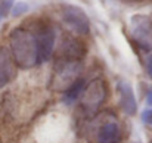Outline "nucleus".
<instances>
[{
    "mask_svg": "<svg viewBox=\"0 0 152 143\" xmlns=\"http://www.w3.org/2000/svg\"><path fill=\"white\" fill-rule=\"evenodd\" d=\"M10 47L15 62L21 68H33L40 63V50L34 28L18 27L10 31Z\"/></svg>",
    "mask_w": 152,
    "mask_h": 143,
    "instance_id": "1",
    "label": "nucleus"
},
{
    "mask_svg": "<svg viewBox=\"0 0 152 143\" xmlns=\"http://www.w3.org/2000/svg\"><path fill=\"white\" fill-rule=\"evenodd\" d=\"M83 69L81 61H72L65 58H56L50 78V87L53 90H66L78 78Z\"/></svg>",
    "mask_w": 152,
    "mask_h": 143,
    "instance_id": "2",
    "label": "nucleus"
},
{
    "mask_svg": "<svg viewBox=\"0 0 152 143\" xmlns=\"http://www.w3.org/2000/svg\"><path fill=\"white\" fill-rule=\"evenodd\" d=\"M133 40L143 50H152V19L145 15H134L130 19Z\"/></svg>",
    "mask_w": 152,
    "mask_h": 143,
    "instance_id": "3",
    "label": "nucleus"
},
{
    "mask_svg": "<svg viewBox=\"0 0 152 143\" xmlns=\"http://www.w3.org/2000/svg\"><path fill=\"white\" fill-rule=\"evenodd\" d=\"M62 21L64 24L72 30L74 33L80 34V36H86L89 34L90 31V21L86 15V12L77 6H71V4H66L62 7Z\"/></svg>",
    "mask_w": 152,
    "mask_h": 143,
    "instance_id": "4",
    "label": "nucleus"
},
{
    "mask_svg": "<svg viewBox=\"0 0 152 143\" xmlns=\"http://www.w3.org/2000/svg\"><path fill=\"white\" fill-rule=\"evenodd\" d=\"M106 99V86L102 80H93L90 81L81 95V106L87 112H95L99 109L102 103Z\"/></svg>",
    "mask_w": 152,
    "mask_h": 143,
    "instance_id": "5",
    "label": "nucleus"
},
{
    "mask_svg": "<svg viewBox=\"0 0 152 143\" xmlns=\"http://www.w3.org/2000/svg\"><path fill=\"white\" fill-rule=\"evenodd\" d=\"M36 36H37V42H39V50H40V63L49 61V58L53 53L55 47V30L50 25L46 24H39L34 28Z\"/></svg>",
    "mask_w": 152,
    "mask_h": 143,
    "instance_id": "6",
    "label": "nucleus"
},
{
    "mask_svg": "<svg viewBox=\"0 0 152 143\" xmlns=\"http://www.w3.org/2000/svg\"><path fill=\"white\" fill-rule=\"evenodd\" d=\"M86 55V46L74 39V37H66L62 40L59 45V52L56 58H65V59H72V61H81Z\"/></svg>",
    "mask_w": 152,
    "mask_h": 143,
    "instance_id": "7",
    "label": "nucleus"
},
{
    "mask_svg": "<svg viewBox=\"0 0 152 143\" xmlns=\"http://www.w3.org/2000/svg\"><path fill=\"white\" fill-rule=\"evenodd\" d=\"M13 56L9 53V50L4 47H0V89L9 84L16 72Z\"/></svg>",
    "mask_w": 152,
    "mask_h": 143,
    "instance_id": "8",
    "label": "nucleus"
},
{
    "mask_svg": "<svg viewBox=\"0 0 152 143\" xmlns=\"http://www.w3.org/2000/svg\"><path fill=\"white\" fill-rule=\"evenodd\" d=\"M118 93H120V105L127 115H134L137 111V103L133 95V89L130 84L120 81L118 83Z\"/></svg>",
    "mask_w": 152,
    "mask_h": 143,
    "instance_id": "9",
    "label": "nucleus"
},
{
    "mask_svg": "<svg viewBox=\"0 0 152 143\" xmlns=\"http://www.w3.org/2000/svg\"><path fill=\"white\" fill-rule=\"evenodd\" d=\"M120 125L115 121L105 123L98 131V143H118Z\"/></svg>",
    "mask_w": 152,
    "mask_h": 143,
    "instance_id": "10",
    "label": "nucleus"
},
{
    "mask_svg": "<svg viewBox=\"0 0 152 143\" xmlns=\"http://www.w3.org/2000/svg\"><path fill=\"white\" fill-rule=\"evenodd\" d=\"M84 80L83 78H78L72 86H69L66 90H65V95H64V102L65 103H68V105H71V103H74L80 96L83 95V90H84Z\"/></svg>",
    "mask_w": 152,
    "mask_h": 143,
    "instance_id": "11",
    "label": "nucleus"
},
{
    "mask_svg": "<svg viewBox=\"0 0 152 143\" xmlns=\"http://www.w3.org/2000/svg\"><path fill=\"white\" fill-rule=\"evenodd\" d=\"M142 120H143L146 124H151L152 125V109H148V111H145V112H143Z\"/></svg>",
    "mask_w": 152,
    "mask_h": 143,
    "instance_id": "12",
    "label": "nucleus"
},
{
    "mask_svg": "<svg viewBox=\"0 0 152 143\" xmlns=\"http://www.w3.org/2000/svg\"><path fill=\"white\" fill-rule=\"evenodd\" d=\"M146 71H148V75L152 78V55L146 58Z\"/></svg>",
    "mask_w": 152,
    "mask_h": 143,
    "instance_id": "13",
    "label": "nucleus"
},
{
    "mask_svg": "<svg viewBox=\"0 0 152 143\" xmlns=\"http://www.w3.org/2000/svg\"><path fill=\"white\" fill-rule=\"evenodd\" d=\"M22 10H27V6L22 4V3H19V4H16V6L13 7V15H19Z\"/></svg>",
    "mask_w": 152,
    "mask_h": 143,
    "instance_id": "14",
    "label": "nucleus"
},
{
    "mask_svg": "<svg viewBox=\"0 0 152 143\" xmlns=\"http://www.w3.org/2000/svg\"><path fill=\"white\" fill-rule=\"evenodd\" d=\"M148 103H149V105H152V92L148 95Z\"/></svg>",
    "mask_w": 152,
    "mask_h": 143,
    "instance_id": "15",
    "label": "nucleus"
},
{
    "mask_svg": "<svg viewBox=\"0 0 152 143\" xmlns=\"http://www.w3.org/2000/svg\"><path fill=\"white\" fill-rule=\"evenodd\" d=\"M149 143H152V140H151V142H149Z\"/></svg>",
    "mask_w": 152,
    "mask_h": 143,
    "instance_id": "16",
    "label": "nucleus"
}]
</instances>
